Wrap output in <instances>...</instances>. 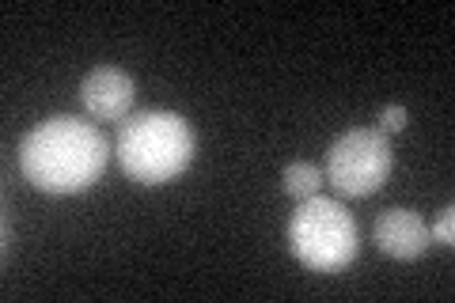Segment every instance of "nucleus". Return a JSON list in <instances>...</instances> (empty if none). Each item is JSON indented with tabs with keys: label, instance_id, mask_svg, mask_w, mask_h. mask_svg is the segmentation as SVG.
Listing matches in <instances>:
<instances>
[{
	"label": "nucleus",
	"instance_id": "obj_1",
	"mask_svg": "<svg viewBox=\"0 0 455 303\" xmlns=\"http://www.w3.org/2000/svg\"><path fill=\"white\" fill-rule=\"evenodd\" d=\"M110 144L92 122L73 114H53L20 140V171L35 190L84 194L103 179Z\"/></svg>",
	"mask_w": 455,
	"mask_h": 303
},
{
	"label": "nucleus",
	"instance_id": "obj_2",
	"mask_svg": "<svg viewBox=\"0 0 455 303\" xmlns=\"http://www.w3.org/2000/svg\"><path fill=\"white\" fill-rule=\"evenodd\" d=\"M194 129L175 110H140L137 118L122 122L118 140H114L122 171L140 186H164L179 179L194 163Z\"/></svg>",
	"mask_w": 455,
	"mask_h": 303
},
{
	"label": "nucleus",
	"instance_id": "obj_3",
	"mask_svg": "<svg viewBox=\"0 0 455 303\" xmlns=\"http://www.w3.org/2000/svg\"><path fill=\"white\" fill-rule=\"evenodd\" d=\"M289 251L296 262H304L315 273H338L346 269L361 251L357 220L346 212L341 201L331 197H307L289 220Z\"/></svg>",
	"mask_w": 455,
	"mask_h": 303
},
{
	"label": "nucleus",
	"instance_id": "obj_4",
	"mask_svg": "<svg viewBox=\"0 0 455 303\" xmlns=\"http://www.w3.org/2000/svg\"><path fill=\"white\" fill-rule=\"evenodd\" d=\"M391 163L395 152L387 133H379L376 125H361V129H346L331 144L323 175L341 197H368L387 182Z\"/></svg>",
	"mask_w": 455,
	"mask_h": 303
},
{
	"label": "nucleus",
	"instance_id": "obj_5",
	"mask_svg": "<svg viewBox=\"0 0 455 303\" xmlns=\"http://www.w3.org/2000/svg\"><path fill=\"white\" fill-rule=\"evenodd\" d=\"M133 99H137L133 76L114 65H99L80 80V107L95 122H122L133 110Z\"/></svg>",
	"mask_w": 455,
	"mask_h": 303
},
{
	"label": "nucleus",
	"instance_id": "obj_6",
	"mask_svg": "<svg viewBox=\"0 0 455 303\" xmlns=\"http://www.w3.org/2000/svg\"><path fill=\"white\" fill-rule=\"evenodd\" d=\"M376 243L383 254L410 262V258H418L429 247V227H425V220L414 209H387L376 220Z\"/></svg>",
	"mask_w": 455,
	"mask_h": 303
},
{
	"label": "nucleus",
	"instance_id": "obj_7",
	"mask_svg": "<svg viewBox=\"0 0 455 303\" xmlns=\"http://www.w3.org/2000/svg\"><path fill=\"white\" fill-rule=\"evenodd\" d=\"M323 182H326V175H323V171H319L315 163H307V160H300V163H289V167H284V175H281L284 194L296 197V201L315 197Z\"/></svg>",
	"mask_w": 455,
	"mask_h": 303
},
{
	"label": "nucleus",
	"instance_id": "obj_8",
	"mask_svg": "<svg viewBox=\"0 0 455 303\" xmlns=\"http://www.w3.org/2000/svg\"><path fill=\"white\" fill-rule=\"evenodd\" d=\"M429 239H436V243H444V247H451V239H455V209H451V205H444V212H440L436 227L429 232Z\"/></svg>",
	"mask_w": 455,
	"mask_h": 303
},
{
	"label": "nucleus",
	"instance_id": "obj_9",
	"mask_svg": "<svg viewBox=\"0 0 455 303\" xmlns=\"http://www.w3.org/2000/svg\"><path fill=\"white\" fill-rule=\"evenodd\" d=\"M406 125V110L403 107H387V110H383L379 114V133H398V129H403Z\"/></svg>",
	"mask_w": 455,
	"mask_h": 303
}]
</instances>
